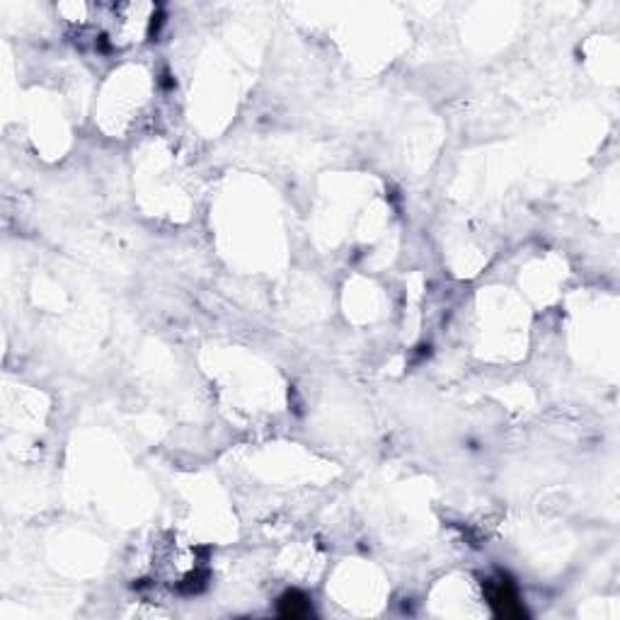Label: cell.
Here are the masks:
<instances>
[{
  "label": "cell",
  "instance_id": "cell-1",
  "mask_svg": "<svg viewBox=\"0 0 620 620\" xmlns=\"http://www.w3.org/2000/svg\"><path fill=\"white\" fill-rule=\"evenodd\" d=\"M202 574V558H199L197 545H192L177 533L168 538H160L153 548V577L160 584H168L172 589H192L194 579Z\"/></svg>",
  "mask_w": 620,
  "mask_h": 620
},
{
  "label": "cell",
  "instance_id": "cell-3",
  "mask_svg": "<svg viewBox=\"0 0 620 620\" xmlns=\"http://www.w3.org/2000/svg\"><path fill=\"white\" fill-rule=\"evenodd\" d=\"M490 584V601L497 606L499 616H521V608L516 604V591L507 577L492 579Z\"/></svg>",
  "mask_w": 620,
  "mask_h": 620
},
{
  "label": "cell",
  "instance_id": "cell-2",
  "mask_svg": "<svg viewBox=\"0 0 620 620\" xmlns=\"http://www.w3.org/2000/svg\"><path fill=\"white\" fill-rule=\"evenodd\" d=\"M105 22V39L114 47H129L139 42L148 32V22L153 20V5L146 3H122L109 5Z\"/></svg>",
  "mask_w": 620,
  "mask_h": 620
},
{
  "label": "cell",
  "instance_id": "cell-4",
  "mask_svg": "<svg viewBox=\"0 0 620 620\" xmlns=\"http://www.w3.org/2000/svg\"><path fill=\"white\" fill-rule=\"evenodd\" d=\"M308 613V604H306V596H301L298 591H291L281 599V616H289V618H301Z\"/></svg>",
  "mask_w": 620,
  "mask_h": 620
}]
</instances>
